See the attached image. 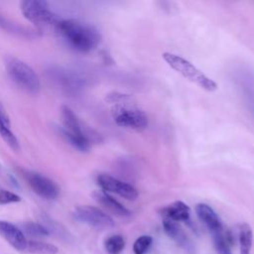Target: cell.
<instances>
[{"label":"cell","mask_w":254,"mask_h":254,"mask_svg":"<svg viewBox=\"0 0 254 254\" xmlns=\"http://www.w3.org/2000/svg\"><path fill=\"white\" fill-rule=\"evenodd\" d=\"M0 28L9 32V33H13L16 35H21V36H33L35 34V32L30 31L28 29H23L22 27L15 25L14 23L8 21L7 19H5L3 16L0 15Z\"/></svg>","instance_id":"21"},{"label":"cell","mask_w":254,"mask_h":254,"mask_svg":"<svg viewBox=\"0 0 254 254\" xmlns=\"http://www.w3.org/2000/svg\"><path fill=\"white\" fill-rule=\"evenodd\" d=\"M104 247L108 254H119L125 247V239L120 234L111 235L105 240Z\"/></svg>","instance_id":"20"},{"label":"cell","mask_w":254,"mask_h":254,"mask_svg":"<svg viewBox=\"0 0 254 254\" xmlns=\"http://www.w3.org/2000/svg\"><path fill=\"white\" fill-rule=\"evenodd\" d=\"M195 213L198 218L205 224L211 236L218 234L224 230L218 215L209 205L205 203H197L195 205Z\"/></svg>","instance_id":"11"},{"label":"cell","mask_w":254,"mask_h":254,"mask_svg":"<svg viewBox=\"0 0 254 254\" xmlns=\"http://www.w3.org/2000/svg\"><path fill=\"white\" fill-rule=\"evenodd\" d=\"M62 135L66 141L79 151H87L90 147V138L85 133L82 125L75 113L67 106L64 105L61 109Z\"/></svg>","instance_id":"5"},{"label":"cell","mask_w":254,"mask_h":254,"mask_svg":"<svg viewBox=\"0 0 254 254\" xmlns=\"http://www.w3.org/2000/svg\"><path fill=\"white\" fill-rule=\"evenodd\" d=\"M5 66L10 78L21 89L30 93L39 92L41 88L40 79L35 70L26 63L17 58L8 57Z\"/></svg>","instance_id":"6"},{"label":"cell","mask_w":254,"mask_h":254,"mask_svg":"<svg viewBox=\"0 0 254 254\" xmlns=\"http://www.w3.org/2000/svg\"><path fill=\"white\" fill-rule=\"evenodd\" d=\"M163 227L165 232L169 237H171L173 240H175L178 244L181 246L188 248L189 247V240L188 237L186 236L185 232L182 230V228L177 224V222L169 220V219H164L163 221Z\"/></svg>","instance_id":"15"},{"label":"cell","mask_w":254,"mask_h":254,"mask_svg":"<svg viewBox=\"0 0 254 254\" xmlns=\"http://www.w3.org/2000/svg\"><path fill=\"white\" fill-rule=\"evenodd\" d=\"M0 236L19 252H26L28 239L24 232L15 224L0 220Z\"/></svg>","instance_id":"10"},{"label":"cell","mask_w":254,"mask_h":254,"mask_svg":"<svg viewBox=\"0 0 254 254\" xmlns=\"http://www.w3.org/2000/svg\"><path fill=\"white\" fill-rule=\"evenodd\" d=\"M0 136L5 141V143L13 150L19 151L20 144L17 137L14 135L11 129V122L7 111L3 104L0 102Z\"/></svg>","instance_id":"13"},{"label":"cell","mask_w":254,"mask_h":254,"mask_svg":"<svg viewBox=\"0 0 254 254\" xmlns=\"http://www.w3.org/2000/svg\"><path fill=\"white\" fill-rule=\"evenodd\" d=\"M212 240L214 247L219 254H231L229 248L231 243V237L227 231L223 230L218 234L212 235Z\"/></svg>","instance_id":"18"},{"label":"cell","mask_w":254,"mask_h":254,"mask_svg":"<svg viewBox=\"0 0 254 254\" xmlns=\"http://www.w3.org/2000/svg\"><path fill=\"white\" fill-rule=\"evenodd\" d=\"M23 16L39 30L55 29L62 19H60L50 8L49 3L43 0H26L20 3Z\"/></svg>","instance_id":"3"},{"label":"cell","mask_w":254,"mask_h":254,"mask_svg":"<svg viewBox=\"0 0 254 254\" xmlns=\"http://www.w3.org/2000/svg\"><path fill=\"white\" fill-rule=\"evenodd\" d=\"M24 231L31 236L35 237H41V236H47L49 235V230L45 226H43L40 223L36 222H26L24 224Z\"/></svg>","instance_id":"23"},{"label":"cell","mask_w":254,"mask_h":254,"mask_svg":"<svg viewBox=\"0 0 254 254\" xmlns=\"http://www.w3.org/2000/svg\"><path fill=\"white\" fill-rule=\"evenodd\" d=\"M252 241H253V233H252L251 227L247 223L242 224L239 229L240 254H250Z\"/></svg>","instance_id":"16"},{"label":"cell","mask_w":254,"mask_h":254,"mask_svg":"<svg viewBox=\"0 0 254 254\" xmlns=\"http://www.w3.org/2000/svg\"><path fill=\"white\" fill-rule=\"evenodd\" d=\"M21 200V197L7 190L0 189V204H7V203H13L18 202Z\"/></svg>","instance_id":"24"},{"label":"cell","mask_w":254,"mask_h":254,"mask_svg":"<svg viewBox=\"0 0 254 254\" xmlns=\"http://www.w3.org/2000/svg\"><path fill=\"white\" fill-rule=\"evenodd\" d=\"M162 57L174 70L202 89L206 91H214L217 89V84L214 80L205 75L201 70L183 57L172 53H164Z\"/></svg>","instance_id":"4"},{"label":"cell","mask_w":254,"mask_h":254,"mask_svg":"<svg viewBox=\"0 0 254 254\" xmlns=\"http://www.w3.org/2000/svg\"><path fill=\"white\" fill-rule=\"evenodd\" d=\"M162 214L164 219H169L172 221H187L190 218V208L183 201L177 200L170 205L162 209Z\"/></svg>","instance_id":"14"},{"label":"cell","mask_w":254,"mask_h":254,"mask_svg":"<svg viewBox=\"0 0 254 254\" xmlns=\"http://www.w3.org/2000/svg\"><path fill=\"white\" fill-rule=\"evenodd\" d=\"M57 32L73 50L80 53L91 52L101 41V36L94 27L74 19L61 20Z\"/></svg>","instance_id":"1"},{"label":"cell","mask_w":254,"mask_h":254,"mask_svg":"<svg viewBox=\"0 0 254 254\" xmlns=\"http://www.w3.org/2000/svg\"><path fill=\"white\" fill-rule=\"evenodd\" d=\"M22 176L30 188L41 197L46 199H55L59 196V186L48 177L30 170H23Z\"/></svg>","instance_id":"8"},{"label":"cell","mask_w":254,"mask_h":254,"mask_svg":"<svg viewBox=\"0 0 254 254\" xmlns=\"http://www.w3.org/2000/svg\"><path fill=\"white\" fill-rule=\"evenodd\" d=\"M58 250V247L53 244L37 240H28L26 252L32 254H57Z\"/></svg>","instance_id":"17"},{"label":"cell","mask_w":254,"mask_h":254,"mask_svg":"<svg viewBox=\"0 0 254 254\" xmlns=\"http://www.w3.org/2000/svg\"><path fill=\"white\" fill-rule=\"evenodd\" d=\"M153 239L149 235H142L138 237L133 244V252L135 254H145L151 247Z\"/></svg>","instance_id":"22"},{"label":"cell","mask_w":254,"mask_h":254,"mask_svg":"<svg viewBox=\"0 0 254 254\" xmlns=\"http://www.w3.org/2000/svg\"><path fill=\"white\" fill-rule=\"evenodd\" d=\"M54 73L57 74L56 79L66 89H74L80 85V79L73 73H67L64 70H55Z\"/></svg>","instance_id":"19"},{"label":"cell","mask_w":254,"mask_h":254,"mask_svg":"<svg viewBox=\"0 0 254 254\" xmlns=\"http://www.w3.org/2000/svg\"><path fill=\"white\" fill-rule=\"evenodd\" d=\"M127 95L114 93L109 95V101L116 103L112 107V117L114 122L120 126L136 131H142L148 126V117L138 107L127 104Z\"/></svg>","instance_id":"2"},{"label":"cell","mask_w":254,"mask_h":254,"mask_svg":"<svg viewBox=\"0 0 254 254\" xmlns=\"http://www.w3.org/2000/svg\"><path fill=\"white\" fill-rule=\"evenodd\" d=\"M94 199L101 204L108 211L119 217H128L131 215V211L121 204L118 200L112 197L110 194L103 190H96L93 192Z\"/></svg>","instance_id":"12"},{"label":"cell","mask_w":254,"mask_h":254,"mask_svg":"<svg viewBox=\"0 0 254 254\" xmlns=\"http://www.w3.org/2000/svg\"><path fill=\"white\" fill-rule=\"evenodd\" d=\"M75 220L98 229L111 228L115 225L114 220L101 209L92 205H79L74 209Z\"/></svg>","instance_id":"7"},{"label":"cell","mask_w":254,"mask_h":254,"mask_svg":"<svg viewBox=\"0 0 254 254\" xmlns=\"http://www.w3.org/2000/svg\"><path fill=\"white\" fill-rule=\"evenodd\" d=\"M96 182L105 192L116 193L128 200H135L138 197V191L134 187L110 175L100 174L97 176Z\"/></svg>","instance_id":"9"}]
</instances>
